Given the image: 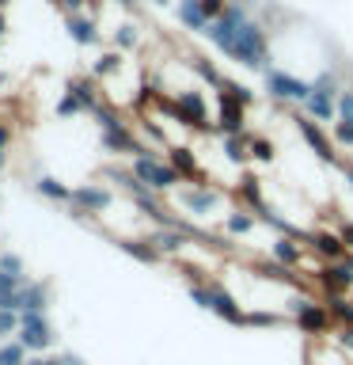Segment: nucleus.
<instances>
[{
  "label": "nucleus",
  "instance_id": "864d4df0",
  "mask_svg": "<svg viewBox=\"0 0 353 365\" xmlns=\"http://www.w3.org/2000/svg\"><path fill=\"white\" fill-rule=\"evenodd\" d=\"M152 4H159V8H164V4H175V0H152Z\"/></svg>",
  "mask_w": 353,
  "mask_h": 365
},
{
  "label": "nucleus",
  "instance_id": "bb28decb",
  "mask_svg": "<svg viewBox=\"0 0 353 365\" xmlns=\"http://www.w3.org/2000/svg\"><path fill=\"white\" fill-rule=\"evenodd\" d=\"M251 228H255V213L251 210H232L224 217V232H232V236H247Z\"/></svg>",
  "mask_w": 353,
  "mask_h": 365
},
{
  "label": "nucleus",
  "instance_id": "f8f14e48",
  "mask_svg": "<svg viewBox=\"0 0 353 365\" xmlns=\"http://www.w3.org/2000/svg\"><path fill=\"white\" fill-rule=\"evenodd\" d=\"M175 16L182 23V31L190 34H205L209 31V11H205V0H175Z\"/></svg>",
  "mask_w": 353,
  "mask_h": 365
},
{
  "label": "nucleus",
  "instance_id": "72a5a7b5",
  "mask_svg": "<svg viewBox=\"0 0 353 365\" xmlns=\"http://www.w3.org/2000/svg\"><path fill=\"white\" fill-rule=\"evenodd\" d=\"M122 68V57L118 53H102V57H95V65H91V76H114Z\"/></svg>",
  "mask_w": 353,
  "mask_h": 365
},
{
  "label": "nucleus",
  "instance_id": "6e6552de",
  "mask_svg": "<svg viewBox=\"0 0 353 365\" xmlns=\"http://www.w3.org/2000/svg\"><path fill=\"white\" fill-rule=\"evenodd\" d=\"M296 130H300V137H304V145L312 148V153L323 160V164H338V156H334V145H330V137L323 133V125H319L312 114H300L296 118Z\"/></svg>",
  "mask_w": 353,
  "mask_h": 365
},
{
  "label": "nucleus",
  "instance_id": "e433bc0d",
  "mask_svg": "<svg viewBox=\"0 0 353 365\" xmlns=\"http://www.w3.org/2000/svg\"><path fill=\"white\" fill-rule=\"evenodd\" d=\"M312 88H315V91H330V96H342V88H338V76H334V73H319V76L312 80Z\"/></svg>",
  "mask_w": 353,
  "mask_h": 365
},
{
  "label": "nucleus",
  "instance_id": "f03ea898",
  "mask_svg": "<svg viewBox=\"0 0 353 365\" xmlns=\"http://www.w3.org/2000/svg\"><path fill=\"white\" fill-rule=\"evenodd\" d=\"M224 57H232V61L243 65V68H262V73H266V68H270V42H266V31H262L258 23L247 16L243 23H239V31H236V38H232V46H228Z\"/></svg>",
  "mask_w": 353,
  "mask_h": 365
},
{
  "label": "nucleus",
  "instance_id": "4468645a",
  "mask_svg": "<svg viewBox=\"0 0 353 365\" xmlns=\"http://www.w3.org/2000/svg\"><path fill=\"white\" fill-rule=\"evenodd\" d=\"M182 205L190 210V217H209L216 205H221V194L213 187H205V182H194V187L182 194Z\"/></svg>",
  "mask_w": 353,
  "mask_h": 365
},
{
  "label": "nucleus",
  "instance_id": "2eb2a0df",
  "mask_svg": "<svg viewBox=\"0 0 353 365\" xmlns=\"http://www.w3.org/2000/svg\"><path fill=\"white\" fill-rule=\"evenodd\" d=\"M213 316H221V319H228L232 327H247V312L236 304V297L228 293V289H221V285H213V308H209Z\"/></svg>",
  "mask_w": 353,
  "mask_h": 365
},
{
  "label": "nucleus",
  "instance_id": "f3484780",
  "mask_svg": "<svg viewBox=\"0 0 353 365\" xmlns=\"http://www.w3.org/2000/svg\"><path fill=\"white\" fill-rule=\"evenodd\" d=\"M148 240H152V244L159 247V255H179V251L190 244V236L182 232L179 225H159V228H156V232L148 236Z\"/></svg>",
  "mask_w": 353,
  "mask_h": 365
},
{
  "label": "nucleus",
  "instance_id": "412c9836",
  "mask_svg": "<svg viewBox=\"0 0 353 365\" xmlns=\"http://www.w3.org/2000/svg\"><path fill=\"white\" fill-rule=\"evenodd\" d=\"M125 255H133L137 262H148V267H152V262H159V247L152 244V240H137V236H130V240H122L118 244Z\"/></svg>",
  "mask_w": 353,
  "mask_h": 365
},
{
  "label": "nucleus",
  "instance_id": "a211bd4d",
  "mask_svg": "<svg viewBox=\"0 0 353 365\" xmlns=\"http://www.w3.org/2000/svg\"><path fill=\"white\" fill-rule=\"evenodd\" d=\"M167 160H171V168H175L182 179H190V182H205V175H201V164H198V156H194L186 145H175V148H171V153H167Z\"/></svg>",
  "mask_w": 353,
  "mask_h": 365
},
{
  "label": "nucleus",
  "instance_id": "5701e85b",
  "mask_svg": "<svg viewBox=\"0 0 353 365\" xmlns=\"http://www.w3.org/2000/svg\"><path fill=\"white\" fill-rule=\"evenodd\" d=\"M99 76H76V80H68V88L80 96V103H84V110H95L99 107V84H95Z\"/></svg>",
  "mask_w": 353,
  "mask_h": 365
},
{
  "label": "nucleus",
  "instance_id": "f704fd0d",
  "mask_svg": "<svg viewBox=\"0 0 353 365\" xmlns=\"http://www.w3.org/2000/svg\"><path fill=\"white\" fill-rule=\"evenodd\" d=\"M137 38H141V34H137V27H133V23H122V27L114 31V46H118V50H133V46H137Z\"/></svg>",
  "mask_w": 353,
  "mask_h": 365
},
{
  "label": "nucleus",
  "instance_id": "a878e982",
  "mask_svg": "<svg viewBox=\"0 0 353 365\" xmlns=\"http://www.w3.org/2000/svg\"><path fill=\"white\" fill-rule=\"evenodd\" d=\"M224 156L232 160V164H247V156H251V137H247V133H228V137H224Z\"/></svg>",
  "mask_w": 353,
  "mask_h": 365
},
{
  "label": "nucleus",
  "instance_id": "6e6d98bb",
  "mask_svg": "<svg viewBox=\"0 0 353 365\" xmlns=\"http://www.w3.org/2000/svg\"><path fill=\"white\" fill-rule=\"evenodd\" d=\"M349 324H353V304H349Z\"/></svg>",
  "mask_w": 353,
  "mask_h": 365
},
{
  "label": "nucleus",
  "instance_id": "2f4dec72",
  "mask_svg": "<svg viewBox=\"0 0 353 365\" xmlns=\"http://www.w3.org/2000/svg\"><path fill=\"white\" fill-rule=\"evenodd\" d=\"M216 91H224V96H232V99H239V103H243V107H251V103H255V91H251L247 84H236V80H221V88H216Z\"/></svg>",
  "mask_w": 353,
  "mask_h": 365
},
{
  "label": "nucleus",
  "instance_id": "4c0bfd02",
  "mask_svg": "<svg viewBox=\"0 0 353 365\" xmlns=\"http://www.w3.org/2000/svg\"><path fill=\"white\" fill-rule=\"evenodd\" d=\"M338 122H349L353 125V88H346L338 96Z\"/></svg>",
  "mask_w": 353,
  "mask_h": 365
},
{
  "label": "nucleus",
  "instance_id": "0eeeda50",
  "mask_svg": "<svg viewBox=\"0 0 353 365\" xmlns=\"http://www.w3.org/2000/svg\"><path fill=\"white\" fill-rule=\"evenodd\" d=\"M27 350H46L53 342V327H50V319H46V312H34V308H27L23 312V327H19V335H16Z\"/></svg>",
  "mask_w": 353,
  "mask_h": 365
},
{
  "label": "nucleus",
  "instance_id": "7c9ffc66",
  "mask_svg": "<svg viewBox=\"0 0 353 365\" xmlns=\"http://www.w3.org/2000/svg\"><path fill=\"white\" fill-rule=\"evenodd\" d=\"M19 327H23V312H16V308H0V339L19 335Z\"/></svg>",
  "mask_w": 353,
  "mask_h": 365
},
{
  "label": "nucleus",
  "instance_id": "f257e3e1",
  "mask_svg": "<svg viewBox=\"0 0 353 365\" xmlns=\"http://www.w3.org/2000/svg\"><path fill=\"white\" fill-rule=\"evenodd\" d=\"M95 125H99V141H102V153H114V156H141L144 145L133 137V130L122 122V114L107 107V103H99L95 110Z\"/></svg>",
  "mask_w": 353,
  "mask_h": 365
},
{
  "label": "nucleus",
  "instance_id": "3c124183",
  "mask_svg": "<svg viewBox=\"0 0 353 365\" xmlns=\"http://www.w3.org/2000/svg\"><path fill=\"white\" fill-rule=\"evenodd\" d=\"M114 4H118V8H137L141 0H114Z\"/></svg>",
  "mask_w": 353,
  "mask_h": 365
},
{
  "label": "nucleus",
  "instance_id": "c9c22d12",
  "mask_svg": "<svg viewBox=\"0 0 353 365\" xmlns=\"http://www.w3.org/2000/svg\"><path fill=\"white\" fill-rule=\"evenodd\" d=\"M190 301H194V304H201V308H213V285L190 282Z\"/></svg>",
  "mask_w": 353,
  "mask_h": 365
},
{
  "label": "nucleus",
  "instance_id": "c756f323",
  "mask_svg": "<svg viewBox=\"0 0 353 365\" xmlns=\"http://www.w3.org/2000/svg\"><path fill=\"white\" fill-rule=\"evenodd\" d=\"M190 68H194V73H198L201 80H205V84H213V88H221V73H216V65L209 61V57H190Z\"/></svg>",
  "mask_w": 353,
  "mask_h": 365
},
{
  "label": "nucleus",
  "instance_id": "09e8293b",
  "mask_svg": "<svg viewBox=\"0 0 353 365\" xmlns=\"http://www.w3.org/2000/svg\"><path fill=\"white\" fill-rule=\"evenodd\" d=\"M338 232H342V240H346V244L353 247V221H346V225H342V228H338Z\"/></svg>",
  "mask_w": 353,
  "mask_h": 365
},
{
  "label": "nucleus",
  "instance_id": "79ce46f5",
  "mask_svg": "<svg viewBox=\"0 0 353 365\" xmlns=\"http://www.w3.org/2000/svg\"><path fill=\"white\" fill-rule=\"evenodd\" d=\"M8 148H11V130L0 125V171H4V164H8Z\"/></svg>",
  "mask_w": 353,
  "mask_h": 365
},
{
  "label": "nucleus",
  "instance_id": "9b49d317",
  "mask_svg": "<svg viewBox=\"0 0 353 365\" xmlns=\"http://www.w3.org/2000/svg\"><path fill=\"white\" fill-rule=\"evenodd\" d=\"M243 118H247V107H243V103L232 99V96H224V91H221V114H216V133H221V137H228V133H243V130H247Z\"/></svg>",
  "mask_w": 353,
  "mask_h": 365
},
{
  "label": "nucleus",
  "instance_id": "393cba45",
  "mask_svg": "<svg viewBox=\"0 0 353 365\" xmlns=\"http://www.w3.org/2000/svg\"><path fill=\"white\" fill-rule=\"evenodd\" d=\"M23 312L27 308H34V312H46V304H50V293H46L42 282H23Z\"/></svg>",
  "mask_w": 353,
  "mask_h": 365
},
{
  "label": "nucleus",
  "instance_id": "8fccbe9b",
  "mask_svg": "<svg viewBox=\"0 0 353 365\" xmlns=\"http://www.w3.org/2000/svg\"><path fill=\"white\" fill-rule=\"evenodd\" d=\"M342 168V175H346V182H349V190H353V164H338Z\"/></svg>",
  "mask_w": 353,
  "mask_h": 365
},
{
  "label": "nucleus",
  "instance_id": "c03bdc74",
  "mask_svg": "<svg viewBox=\"0 0 353 365\" xmlns=\"http://www.w3.org/2000/svg\"><path fill=\"white\" fill-rule=\"evenodd\" d=\"M338 346H342V350H353V324H342V331H338Z\"/></svg>",
  "mask_w": 353,
  "mask_h": 365
},
{
  "label": "nucleus",
  "instance_id": "1a4fd4ad",
  "mask_svg": "<svg viewBox=\"0 0 353 365\" xmlns=\"http://www.w3.org/2000/svg\"><path fill=\"white\" fill-rule=\"evenodd\" d=\"M73 217H88V213H102L110 205V190L95 187V182H84V187H73Z\"/></svg>",
  "mask_w": 353,
  "mask_h": 365
},
{
  "label": "nucleus",
  "instance_id": "9d476101",
  "mask_svg": "<svg viewBox=\"0 0 353 365\" xmlns=\"http://www.w3.org/2000/svg\"><path fill=\"white\" fill-rule=\"evenodd\" d=\"M315 282L323 285L327 293H349V289H353V267H349L346 259L327 262V267L315 270Z\"/></svg>",
  "mask_w": 353,
  "mask_h": 365
},
{
  "label": "nucleus",
  "instance_id": "20e7f679",
  "mask_svg": "<svg viewBox=\"0 0 353 365\" xmlns=\"http://www.w3.org/2000/svg\"><path fill=\"white\" fill-rule=\"evenodd\" d=\"M175 122L190 125V130H213V118H209V107H205L201 91L198 88H186V91H175V99L167 103Z\"/></svg>",
  "mask_w": 353,
  "mask_h": 365
},
{
  "label": "nucleus",
  "instance_id": "c85d7f7f",
  "mask_svg": "<svg viewBox=\"0 0 353 365\" xmlns=\"http://www.w3.org/2000/svg\"><path fill=\"white\" fill-rule=\"evenodd\" d=\"M76 114H84V103L73 88H65V96L57 99V118H76Z\"/></svg>",
  "mask_w": 353,
  "mask_h": 365
},
{
  "label": "nucleus",
  "instance_id": "a18cd8bd",
  "mask_svg": "<svg viewBox=\"0 0 353 365\" xmlns=\"http://www.w3.org/2000/svg\"><path fill=\"white\" fill-rule=\"evenodd\" d=\"M228 4H232V0H205V11H209V19H216Z\"/></svg>",
  "mask_w": 353,
  "mask_h": 365
},
{
  "label": "nucleus",
  "instance_id": "49530a36",
  "mask_svg": "<svg viewBox=\"0 0 353 365\" xmlns=\"http://www.w3.org/2000/svg\"><path fill=\"white\" fill-rule=\"evenodd\" d=\"M27 365H80L76 358H34V361H27Z\"/></svg>",
  "mask_w": 353,
  "mask_h": 365
},
{
  "label": "nucleus",
  "instance_id": "58836bf2",
  "mask_svg": "<svg viewBox=\"0 0 353 365\" xmlns=\"http://www.w3.org/2000/svg\"><path fill=\"white\" fill-rule=\"evenodd\" d=\"M251 156L255 160H273V145L266 137H251Z\"/></svg>",
  "mask_w": 353,
  "mask_h": 365
},
{
  "label": "nucleus",
  "instance_id": "603ef678",
  "mask_svg": "<svg viewBox=\"0 0 353 365\" xmlns=\"http://www.w3.org/2000/svg\"><path fill=\"white\" fill-rule=\"evenodd\" d=\"M8 34V19H4V11H0V38Z\"/></svg>",
  "mask_w": 353,
  "mask_h": 365
},
{
  "label": "nucleus",
  "instance_id": "473e14b6",
  "mask_svg": "<svg viewBox=\"0 0 353 365\" xmlns=\"http://www.w3.org/2000/svg\"><path fill=\"white\" fill-rule=\"evenodd\" d=\"M258 274H266L270 282H281V285H293V267H285V262H262L258 267Z\"/></svg>",
  "mask_w": 353,
  "mask_h": 365
},
{
  "label": "nucleus",
  "instance_id": "cd10ccee",
  "mask_svg": "<svg viewBox=\"0 0 353 365\" xmlns=\"http://www.w3.org/2000/svg\"><path fill=\"white\" fill-rule=\"evenodd\" d=\"M0 365H27V346L19 339H8L0 346Z\"/></svg>",
  "mask_w": 353,
  "mask_h": 365
},
{
  "label": "nucleus",
  "instance_id": "a19ab883",
  "mask_svg": "<svg viewBox=\"0 0 353 365\" xmlns=\"http://www.w3.org/2000/svg\"><path fill=\"white\" fill-rule=\"evenodd\" d=\"M278 316L273 312H247V327H273Z\"/></svg>",
  "mask_w": 353,
  "mask_h": 365
},
{
  "label": "nucleus",
  "instance_id": "5fc2aeb1",
  "mask_svg": "<svg viewBox=\"0 0 353 365\" xmlns=\"http://www.w3.org/2000/svg\"><path fill=\"white\" fill-rule=\"evenodd\" d=\"M8 4H11V0H0V11H4V8H8Z\"/></svg>",
  "mask_w": 353,
  "mask_h": 365
},
{
  "label": "nucleus",
  "instance_id": "dca6fc26",
  "mask_svg": "<svg viewBox=\"0 0 353 365\" xmlns=\"http://www.w3.org/2000/svg\"><path fill=\"white\" fill-rule=\"evenodd\" d=\"M65 31L76 46H95L99 42V23L91 16H84V11H73V16L65 19Z\"/></svg>",
  "mask_w": 353,
  "mask_h": 365
},
{
  "label": "nucleus",
  "instance_id": "39448f33",
  "mask_svg": "<svg viewBox=\"0 0 353 365\" xmlns=\"http://www.w3.org/2000/svg\"><path fill=\"white\" fill-rule=\"evenodd\" d=\"M266 91L278 103H307L312 96V80H300L296 73H285V68H266Z\"/></svg>",
  "mask_w": 353,
  "mask_h": 365
},
{
  "label": "nucleus",
  "instance_id": "aec40b11",
  "mask_svg": "<svg viewBox=\"0 0 353 365\" xmlns=\"http://www.w3.org/2000/svg\"><path fill=\"white\" fill-rule=\"evenodd\" d=\"M273 259H278V262H285V267H296V262H300L304 259V247H300V240H296V236H278V240H273Z\"/></svg>",
  "mask_w": 353,
  "mask_h": 365
},
{
  "label": "nucleus",
  "instance_id": "423d86ee",
  "mask_svg": "<svg viewBox=\"0 0 353 365\" xmlns=\"http://www.w3.org/2000/svg\"><path fill=\"white\" fill-rule=\"evenodd\" d=\"M289 312L296 316V327H300L304 335H323L330 327V319H334L327 304H315V301H307V297H293Z\"/></svg>",
  "mask_w": 353,
  "mask_h": 365
},
{
  "label": "nucleus",
  "instance_id": "7ed1b4c3",
  "mask_svg": "<svg viewBox=\"0 0 353 365\" xmlns=\"http://www.w3.org/2000/svg\"><path fill=\"white\" fill-rule=\"evenodd\" d=\"M130 168H133V175H137V179H144L148 187L159 190V194H164V190H175L179 182H182V175H179L175 168H171V160H159L156 148H144L141 156H133V160H130Z\"/></svg>",
  "mask_w": 353,
  "mask_h": 365
},
{
  "label": "nucleus",
  "instance_id": "ddd939ff",
  "mask_svg": "<svg viewBox=\"0 0 353 365\" xmlns=\"http://www.w3.org/2000/svg\"><path fill=\"white\" fill-rule=\"evenodd\" d=\"M307 247H312L319 259H327V262L346 259V251H349V244L342 240V232H323V228H315V232L307 236Z\"/></svg>",
  "mask_w": 353,
  "mask_h": 365
},
{
  "label": "nucleus",
  "instance_id": "ea45409f",
  "mask_svg": "<svg viewBox=\"0 0 353 365\" xmlns=\"http://www.w3.org/2000/svg\"><path fill=\"white\" fill-rule=\"evenodd\" d=\"M0 270H8V274H16V278H23V259L11 255V251H0Z\"/></svg>",
  "mask_w": 353,
  "mask_h": 365
},
{
  "label": "nucleus",
  "instance_id": "6ab92c4d",
  "mask_svg": "<svg viewBox=\"0 0 353 365\" xmlns=\"http://www.w3.org/2000/svg\"><path fill=\"white\" fill-rule=\"evenodd\" d=\"M304 110L312 114L315 122H330V118H338V96H330V91H315V88H312V96H307Z\"/></svg>",
  "mask_w": 353,
  "mask_h": 365
},
{
  "label": "nucleus",
  "instance_id": "b1692460",
  "mask_svg": "<svg viewBox=\"0 0 353 365\" xmlns=\"http://www.w3.org/2000/svg\"><path fill=\"white\" fill-rule=\"evenodd\" d=\"M236 194H239V198H243V202H247L255 213H262V210H266V202H262V182H258L255 175H243V179H239Z\"/></svg>",
  "mask_w": 353,
  "mask_h": 365
},
{
  "label": "nucleus",
  "instance_id": "4be33fe9",
  "mask_svg": "<svg viewBox=\"0 0 353 365\" xmlns=\"http://www.w3.org/2000/svg\"><path fill=\"white\" fill-rule=\"evenodd\" d=\"M34 190H38L42 198H50V202H73V187H65V182L53 179V175H38L34 179Z\"/></svg>",
  "mask_w": 353,
  "mask_h": 365
},
{
  "label": "nucleus",
  "instance_id": "37998d69",
  "mask_svg": "<svg viewBox=\"0 0 353 365\" xmlns=\"http://www.w3.org/2000/svg\"><path fill=\"white\" fill-rule=\"evenodd\" d=\"M334 137L342 145H353V125L349 122H334Z\"/></svg>",
  "mask_w": 353,
  "mask_h": 365
},
{
  "label": "nucleus",
  "instance_id": "de8ad7c7",
  "mask_svg": "<svg viewBox=\"0 0 353 365\" xmlns=\"http://www.w3.org/2000/svg\"><path fill=\"white\" fill-rule=\"evenodd\" d=\"M57 4H61V8L68 11V16H73V11H84V4H88V0H57Z\"/></svg>",
  "mask_w": 353,
  "mask_h": 365
}]
</instances>
